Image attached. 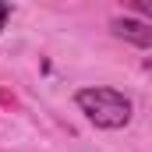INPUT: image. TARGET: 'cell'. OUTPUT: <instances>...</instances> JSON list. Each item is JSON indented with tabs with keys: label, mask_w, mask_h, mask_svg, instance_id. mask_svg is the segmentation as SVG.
<instances>
[{
	"label": "cell",
	"mask_w": 152,
	"mask_h": 152,
	"mask_svg": "<svg viewBox=\"0 0 152 152\" xmlns=\"http://www.w3.org/2000/svg\"><path fill=\"white\" fill-rule=\"evenodd\" d=\"M110 32L117 39H124V42H131V46H142V50L152 46V25L138 21V18H127V14H120V18L110 21Z\"/></svg>",
	"instance_id": "obj_2"
},
{
	"label": "cell",
	"mask_w": 152,
	"mask_h": 152,
	"mask_svg": "<svg viewBox=\"0 0 152 152\" xmlns=\"http://www.w3.org/2000/svg\"><path fill=\"white\" fill-rule=\"evenodd\" d=\"M145 71H152V57H145Z\"/></svg>",
	"instance_id": "obj_5"
},
{
	"label": "cell",
	"mask_w": 152,
	"mask_h": 152,
	"mask_svg": "<svg viewBox=\"0 0 152 152\" xmlns=\"http://www.w3.org/2000/svg\"><path fill=\"white\" fill-rule=\"evenodd\" d=\"M78 110L88 117L96 127L103 131H120L131 124V99L117 88H106V85H96V88H81L75 96Z\"/></svg>",
	"instance_id": "obj_1"
},
{
	"label": "cell",
	"mask_w": 152,
	"mask_h": 152,
	"mask_svg": "<svg viewBox=\"0 0 152 152\" xmlns=\"http://www.w3.org/2000/svg\"><path fill=\"white\" fill-rule=\"evenodd\" d=\"M131 11H134V14H142V18H149V21H152V0H131Z\"/></svg>",
	"instance_id": "obj_3"
},
{
	"label": "cell",
	"mask_w": 152,
	"mask_h": 152,
	"mask_svg": "<svg viewBox=\"0 0 152 152\" xmlns=\"http://www.w3.org/2000/svg\"><path fill=\"white\" fill-rule=\"evenodd\" d=\"M7 18H11V7L0 0V32H4V25H7Z\"/></svg>",
	"instance_id": "obj_4"
}]
</instances>
